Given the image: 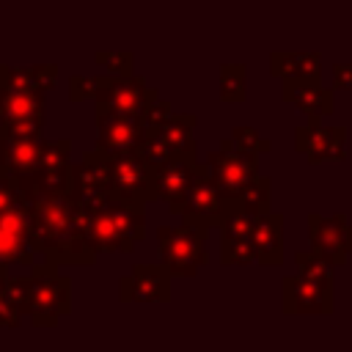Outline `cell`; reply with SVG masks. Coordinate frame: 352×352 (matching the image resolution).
Instances as JSON below:
<instances>
[{
	"label": "cell",
	"mask_w": 352,
	"mask_h": 352,
	"mask_svg": "<svg viewBox=\"0 0 352 352\" xmlns=\"http://www.w3.org/2000/svg\"><path fill=\"white\" fill-rule=\"evenodd\" d=\"M204 236L206 228L190 220H184L179 228H160V250L165 264L176 275H192L206 261Z\"/></svg>",
	"instance_id": "1"
},
{
	"label": "cell",
	"mask_w": 352,
	"mask_h": 352,
	"mask_svg": "<svg viewBox=\"0 0 352 352\" xmlns=\"http://www.w3.org/2000/svg\"><path fill=\"white\" fill-rule=\"evenodd\" d=\"M107 165V182H110V195L121 204L132 201H148V182H151V168L138 157L135 148L129 151H116L104 157Z\"/></svg>",
	"instance_id": "2"
},
{
	"label": "cell",
	"mask_w": 352,
	"mask_h": 352,
	"mask_svg": "<svg viewBox=\"0 0 352 352\" xmlns=\"http://www.w3.org/2000/svg\"><path fill=\"white\" fill-rule=\"evenodd\" d=\"M228 209H231V201L220 190V184L212 176H198L195 173L192 184L187 187L184 204H182L184 220L198 223V226L206 228L212 223H223V217L228 214Z\"/></svg>",
	"instance_id": "3"
},
{
	"label": "cell",
	"mask_w": 352,
	"mask_h": 352,
	"mask_svg": "<svg viewBox=\"0 0 352 352\" xmlns=\"http://www.w3.org/2000/svg\"><path fill=\"white\" fill-rule=\"evenodd\" d=\"M195 173H198V168L192 165V160H190V157L168 160L165 165H160L157 170H151L148 198L168 201L173 209H179V212H182V204H184L187 187L192 184Z\"/></svg>",
	"instance_id": "4"
},
{
	"label": "cell",
	"mask_w": 352,
	"mask_h": 352,
	"mask_svg": "<svg viewBox=\"0 0 352 352\" xmlns=\"http://www.w3.org/2000/svg\"><path fill=\"white\" fill-rule=\"evenodd\" d=\"M209 176L220 184V190L231 198L239 192L250 179H256V157L253 151L236 148V151H214L206 162Z\"/></svg>",
	"instance_id": "5"
},
{
	"label": "cell",
	"mask_w": 352,
	"mask_h": 352,
	"mask_svg": "<svg viewBox=\"0 0 352 352\" xmlns=\"http://www.w3.org/2000/svg\"><path fill=\"white\" fill-rule=\"evenodd\" d=\"M6 96L0 99V118L8 132L16 135H36L41 126V99L33 91L3 88Z\"/></svg>",
	"instance_id": "6"
},
{
	"label": "cell",
	"mask_w": 352,
	"mask_h": 352,
	"mask_svg": "<svg viewBox=\"0 0 352 352\" xmlns=\"http://www.w3.org/2000/svg\"><path fill=\"white\" fill-rule=\"evenodd\" d=\"M143 124L135 121L132 116L121 113H99V151L102 154H116V151H129L138 146L143 138Z\"/></svg>",
	"instance_id": "7"
},
{
	"label": "cell",
	"mask_w": 352,
	"mask_h": 352,
	"mask_svg": "<svg viewBox=\"0 0 352 352\" xmlns=\"http://www.w3.org/2000/svg\"><path fill=\"white\" fill-rule=\"evenodd\" d=\"M333 286L311 278H289L283 280V308L286 311H333Z\"/></svg>",
	"instance_id": "8"
},
{
	"label": "cell",
	"mask_w": 352,
	"mask_h": 352,
	"mask_svg": "<svg viewBox=\"0 0 352 352\" xmlns=\"http://www.w3.org/2000/svg\"><path fill=\"white\" fill-rule=\"evenodd\" d=\"M311 234H314L316 250L330 261H341L344 253L352 250V226L341 214L336 217L311 214Z\"/></svg>",
	"instance_id": "9"
},
{
	"label": "cell",
	"mask_w": 352,
	"mask_h": 352,
	"mask_svg": "<svg viewBox=\"0 0 352 352\" xmlns=\"http://www.w3.org/2000/svg\"><path fill=\"white\" fill-rule=\"evenodd\" d=\"M96 94L102 113H121V116H140L146 102L154 96L143 88L140 80H116L110 82V88H102Z\"/></svg>",
	"instance_id": "10"
},
{
	"label": "cell",
	"mask_w": 352,
	"mask_h": 352,
	"mask_svg": "<svg viewBox=\"0 0 352 352\" xmlns=\"http://www.w3.org/2000/svg\"><path fill=\"white\" fill-rule=\"evenodd\" d=\"M253 253L264 264H278L280 261V217H258L250 234Z\"/></svg>",
	"instance_id": "11"
},
{
	"label": "cell",
	"mask_w": 352,
	"mask_h": 352,
	"mask_svg": "<svg viewBox=\"0 0 352 352\" xmlns=\"http://www.w3.org/2000/svg\"><path fill=\"white\" fill-rule=\"evenodd\" d=\"M132 292H124V297L135 300H165L168 297V275L160 267H138L132 278H124Z\"/></svg>",
	"instance_id": "12"
},
{
	"label": "cell",
	"mask_w": 352,
	"mask_h": 352,
	"mask_svg": "<svg viewBox=\"0 0 352 352\" xmlns=\"http://www.w3.org/2000/svg\"><path fill=\"white\" fill-rule=\"evenodd\" d=\"M28 245V223L16 209L0 214V258H22Z\"/></svg>",
	"instance_id": "13"
},
{
	"label": "cell",
	"mask_w": 352,
	"mask_h": 352,
	"mask_svg": "<svg viewBox=\"0 0 352 352\" xmlns=\"http://www.w3.org/2000/svg\"><path fill=\"white\" fill-rule=\"evenodd\" d=\"M231 209H242L253 217H264L267 206H270V182L264 179H250L239 192H234L231 198Z\"/></svg>",
	"instance_id": "14"
},
{
	"label": "cell",
	"mask_w": 352,
	"mask_h": 352,
	"mask_svg": "<svg viewBox=\"0 0 352 352\" xmlns=\"http://www.w3.org/2000/svg\"><path fill=\"white\" fill-rule=\"evenodd\" d=\"M157 132L165 138V143L170 146L176 157H190L192 151V118L190 116H176V118L170 116Z\"/></svg>",
	"instance_id": "15"
},
{
	"label": "cell",
	"mask_w": 352,
	"mask_h": 352,
	"mask_svg": "<svg viewBox=\"0 0 352 352\" xmlns=\"http://www.w3.org/2000/svg\"><path fill=\"white\" fill-rule=\"evenodd\" d=\"M283 96L294 99L305 113H308V110H311V113H330V110H333V96H330L327 91H322L316 82L308 85V80H300V88H294V91H286V88H283Z\"/></svg>",
	"instance_id": "16"
},
{
	"label": "cell",
	"mask_w": 352,
	"mask_h": 352,
	"mask_svg": "<svg viewBox=\"0 0 352 352\" xmlns=\"http://www.w3.org/2000/svg\"><path fill=\"white\" fill-rule=\"evenodd\" d=\"M341 138L344 129H311L308 138V154L311 160H322V157H341Z\"/></svg>",
	"instance_id": "17"
},
{
	"label": "cell",
	"mask_w": 352,
	"mask_h": 352,
	"mask_svg": "<svg viewBox=\"0 0 352 352\" xmlns=\"http://www.w3.org/2000/svg\"><path fill=\"white\" fill-rule=\"evenodd\" d=\"M297 264H300V272L302 278H311V280H319V283H333V270H330V258L322 256L319 250L316 253H297L294 256Z\"/></svg>",
	"instance_id": "18"
},
{
	"label": "cell",
	"mask_w": 352,
	"mask_h": 352,
	"mask_svg": "<svg viewBox=\"0 0 352 352\" xmlns=\"http://www.w3.org/2000/svg\"><path fill=\"white\" fill-rule=\"evenodd\" d=\"M223 258L228 264H242V261L256 258L250 236H226V242H223Z\"/></svg>",
	"instance_id": "19"
},
{
	"label": "cell",
	"mask_w": 352,
	"mask_h": 352,
	"mask_svg": "<svg viewBox=\"0 0 352 352\" xmlns=\"http://www.w3.org/2000/svg\"><path fill=\"white\" fill-rule=\"evenodd\" d=\"M223 99H228V102L245 99V69L236 63L223 69Z\"/></svg>",
	"instance_id": "20"
},
{
	"label": "cell",
	"mask_w": 352,
	"mask_h": 352,
	"mask_svg": "<svg viewBox=\"0 0 352 352\" xmlns=\"http://www.w3.org/2000/svg\"><path fill=\"white\" fill-rule=\"evenodd\" d=\"M234 140H236V143H239V148H245V151L270 148V143H267V140H261L250 126H236V129H234Z\"/></svg>",
	"instance_id": "21"
},
{
	"label": "cell",
	"mask_w": 352,
	"mask_h": 352,
	"mask_svg": "<svg viewBox=\"0 0 352 352\" xmlns=\"http://www.w3.org/2000/svg\"><path fill=\"white\" fill-rule=\"evenodd\" d=\"M336 88H352V66L346 63L336 66Z\"/></svg>",
	"instance_id": "22"
},
{
	"label": "cell",
	"mask_w": 352,
	"mask_h": 352,
	"mask_svg": "<svg viewBox=\"0 0 352 352\" xmlns=\"http://www.w3.org/2000/svg\"><path fill=\"white\" fill-rule=\"evenodd\" d=\"M3 278H6V270L0 267V294H3Z\"/></svg>",
	"instance_id": "23"
}]
</instances>
